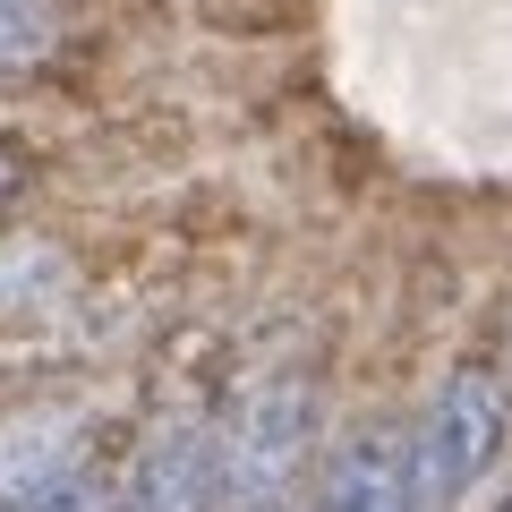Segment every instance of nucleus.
Segmentation results:
<instances>
[{"mask_svg":"<svg viewBox=\"0 0 512 512\" xmlns=\"http://www.w3.org/2000/svg\"><path fill=\"white\" fill-rule=\"evenodd\" d=\"M35 512H120V470H103V461H86V470L69 478V487H52Z\"/></svg>","mask_w":512,"mask_h":512,"instance_id":"0eeeda50","label":"nucleus"},{"mask_svg":"<svg viewBox=\"0 0 512 512\" xmlns=\"http://www.w3.org/2000/svg\"><path fill=\"white\" fill-rule=\"evenodd\" d=\"M60 52V0H0V77H35Z\"/></svg>","mask_w":512,"mask_h":512,"instance_id":"423d86ee","label":"nucleus"},{"mask_svg":"<svg viewBox=\"0 0 512 512\" xmlns=\"http://www.w3.org/2000/svg\"><path fill=\"white\" fill-rule=\"evenodd\" d=\"M512 444V384L504 367L470 359L436 384L427 419L410 427V487H419V512H453L478 478L504 461Z\"/></svg>","mask_w":512,"mask_h":512,"instance_id":"f03ea898","label":"nucleus"},{"mask_svg":"<svg viewBox=\"0 0 512 512\" xmlns=\"http://www.w3.org/2000/svg\"><path fill=\"white\" fill-rule=\"evenodd\" d=\"M299 512H419V487H410V427H393V419L350 427V436L316 461Z\"/></svg>","mask_w":512,"mask_h":512,"instance_id":"20e7f679","label":"nucleus"},{"mask_svg":"<svg viewBox=\"0 0 512 512\" xmlns=\"http://www.w3.org/2000/svg\"><path fill=\"white\" fill-rule=\"evenodd\" d=\"M18 188H26V163L0 146V222H9V205H18Z\"/></svg>","mask_w":512,"mask_h":512,"instance_id":"6e6552de","label":"nucleus"},{"mask_svg":"<svg viewBox=\"0 0 512 512\" xmlns=\"http://www.w3.org/2000/svg\"><path fill=\"white\" fill-rule=\"evenodd\" d=\"M316 461V376L308 367H265L239 384L231 419L214 427V478L222 504H291V487Z\"/></svg>","mask_w":512,"mask_h":512,"instance_id":"f257e3e1","label":"nucleus"},{"mask_svg":"<svg viewBox=\"0 0 512 512\" xmlns=\"http://www.w3.org/2000/svg\"><path fill=\"white\" fill-rule=\"evenodd\" d=\"M86 461H94V419L86 410H69V402L0 410V512H35Z\"/></svg>","mask_w":512,"mask_h":512,"instance_id":"7ed1b4c3","label":"nucleus"},{"mask_svg":"<svg viewBox=\"0 0 512 512\" xmlns=\"http://www.w3.org/2000/svg\"><path fill=\"white\" fill-rule=\"evenodd\" d=\"M120 512H222L214 419H163L120 478Z\"/></svg>","mask_w":512,"mask_h":512,"instance_id":"39448f33","label":"nucleus"}]
</instances>
